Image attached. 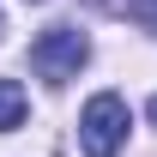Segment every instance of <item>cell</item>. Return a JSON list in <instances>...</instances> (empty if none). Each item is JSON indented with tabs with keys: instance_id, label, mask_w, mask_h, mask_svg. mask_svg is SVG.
Masks as SVG:
<instances>
[{
	"instance_id": "1",
	"label": "cell",
	"mask_w": 157,
	"mask_h": 157,
	"mask_svg": "<svg viewBox=\"0 0 157 157\" xmlns=\"http://www.w3.org/2000/svg\"><path fill=\"white\" fill-rule=\"evenodd\" d=\"M127 127H133L127 103H121L115 91H97V97L85 103V115H78V145H85V157H121Z\"/></svg>"
},
{
	"instance_id": "2",
	"label": "cell",
	"mask_w": 157,
	"mask_h": 157,
	"mask_svg": "<svg viewBox=\"0 0 157 157\" xmlns=\"http://www.w3.org/2000/svg\"><path fill=\"white\" fill-rule=\"evenodd\" d=\"M85 60H91V36L73 30V24H48V30L30 42V67H36V78H48V85L78 78Z\"/></svg>"
},
{
	"instance_id": "3",
	"label": "cell",
	"mask_w": 157,
	"mask_h": 157,
	"mask_svg": "<svg viewBox=\"0 0 157 157\" xmlns=\"http://www.w3.org/2000/svg\"><path fill=\"white\" fill-rule=\"evenodd\" d=\"M24 127V85L18 78H0V133Z\"/></svg>"
},
{
	"instance_id": "4",
	"label": "cell",
	"mask_w": 157,
	"mask_h": 157,
	"mask_svg": "<svg viewBox=\"0 0 157 157\" xmlns=\"http://www.w3.org/2000/svg\"><path fill=\"white\" fill-rule=\"evenodd\" d=\"M127 12H133L145 30H157V0H127Z\"/></svg>"
},
{
	"instance_id": "5",
	"label": "cell",
	"mask_w": 157,
	"mask_h": 157,
	"mask_svg": "<svg viewBox=\"0 0 157 157\" xmlns=\"http://www.w3.org/2000/svg\"><path fill=\"white\" fill-rule=\"evenodd\" d=\"M145 115H151V121H157V97H151V109H145Z\"/></svg>"
},
{
	"instance_id": "6",
	"label": "cell",
	"mask_w": 157,
	"mask_h": 157,
	"mask_svg": "<svg viewBox=\"0 0 157 157\" xmlns=\"http://www.w3.org/2000/svg\"><path fill=\"white\" fill-rule=\"evenodd\" d=\"M0 30H6V18H0Z\"/></svg>"
}]
</instances>
